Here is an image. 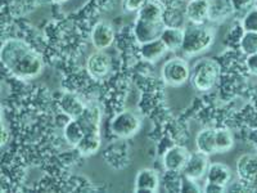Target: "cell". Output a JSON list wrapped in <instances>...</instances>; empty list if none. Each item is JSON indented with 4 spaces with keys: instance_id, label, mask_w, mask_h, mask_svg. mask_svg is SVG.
<instances>
[{
    "instance_id": "cell-1",
    "label": "cell",
    "mask_w": 257,
    "mask_h": 193,
    "mask_svg": "<svg viewBox=\"0 0 257 193\" xmlns=\"http://www.w3.org/2000/svg\"><path fill=\"white\" fill-rule=\"evenodd\" d=\"M4 67L17 79H35L43 72L44 63L35 50L21 39H8L0 49Z\"/></svg>"
},
{
    "instance_id": "cell-2",
    "label": "cell",
    "mask_w": 257,
    "mask_h": 193,
    "mask_svg": "<svg viewBox=\"0 0 257 193\" xmlns=\"http://www.w3.org/2000/svg\"><path fill=\"white\" fill-rule=\"evenodd\" d=\"M215 41V31L205 24H192L184 27L181 50L187 56H198L211 48Z\"/></svg>"
},
{
    "instance_id": "cell-3",
    "label": "cell",
    "mask_w": 257,
    "mask_h": 193,
    "mask_svg": "<svg viewBox=\"0 0 257 193\" xmlns=\"http://www.w3.org/2000/svg\"><path fill=\"white\" fill-rule=\"evenodd\" d=\"M220 76L219 64L210 58L199 59L192 72V82L199 91H207L216 85Z\"/></svg>"
},
{
    "instance_id": "cell-4",
    "label": "cell",
    "mask_w": 257,
    "mask_h": 193,
    "mask_svg": "<svg viewBox=\"0 0 257 193\" xmlns=\"http://www.w3.org/2000/svg\"><path fill=\"white\" fill-rule=\"evenodd\" d=\"M190 67L188 62L183 58L169 59L162 66L161 77L169 86H181L189 80Z\"/></svg>"
},
{
    "instance_id": "cell-5",
    "label": "cell",
    "mask_w": 257,
    "mask_h": 193,
    "mask_svg": "<svg viewBox=\"0 0 257 193\" xmlns=\"http://www.w3.org/2000/svg\"><path fill=\"white\" fill-rule=\"evenodd\" d=\"M142 126L141 117L135 112L125 111L117 114L111 121V130L118 138H130L139 132Z\"/></svg>"
},
{
    "instance_id": "cell-6",
    "label": "cell",
    "mask_w": 257,
    "mask_h": 193,
    "mask_svg": "<svg viewBox=\"0 0 257 193\" xmlns=\"http://www.w3.org/2000/svg\"><path fill=\"white\" fill-rule=\"evenodd\" d=\"M165 27H166V25H165L164 21H147L137 17L134 25L135 40L139 44H143V43L160 39Z\"/></svg>"
},
{
    "instance_id": "cell-7",
    "label": "cell",
    "mask_w": 257,
    "mask_h": 193,
    "mask_svg": "<svg viewBox=\"0 0 257 193\" xmlns=\"http://www.w3.org/2000/svg\"><path fill=\"white\" fill-rule=\"evenodd\" d=\"M190 157V152L184 146H173L165 152L162 164L170 173H179L183 171Z\"/></svg>"
},
{
    "instance_id": "cell-8",
    "label": "cell",
    "mask_w": 257,
    "mask_h": 193,
    "mask_svg": "<svg viewBox=\"0 0 257 193\" xmlns=\"http://www.w3.org/2000/svg\"><path fill=\"white\" fill-rule=\"evenodd\" d=\"M88 72L93 79H102L107 76L112 68L111 57L103 50H96L88 58L86 62Z\"/></svg>"
},
{
    "instance_id": "cell-9",
    "label": "cell",
    "mask_w": 257,
    "mask_h": 193,
    "mask_svg": "<svg viewBox=\"0 0 257 193\" xmlns=\"http://www.w3.org/2000/svg\"><path fill=\"white\" fill-rule=\"evenodd\" d=\"M208 165H210V162H208L207 155L199 152V151L190 153L189 160H188L187 165L183 170L185 178L190 181L198 180L207 173Z\"/></svg>"
},
{
    "instance_id": "cell-10",
    "label": "cell",
    "mask_w": 257,
    "mask_h": 193,
    "mask_svg": "<svg viewBox=\"0 0 257 193\" xmlns=\"http://www.w3.org/2000/svg\"><path fill=\"white\" fill-rule=\"evenodd\" d=\"M114 30L108 22H98L91 30V43L96 50H105L113 44Z\"/></svg>"
},
{
    "instance_id": "cell-11",
    "label": "cell",
    "mask_w": 257,
    "mask_h": 193,
    "mask_svg": "<svg viewBox=\"0 0 257 193\" xmlns=\"http://www.w3.org/2000/svg\"><path fill=\"white\" fill-rule=\"evenodd\" d=\"M160 178L153 169H142L135 176V192H157Z\"/></svg>"
},
{
    "instance_id": "cell-12",
    "label": "cell",
    "mask_w": 257,
    "mask_h": 193,
    "mask_svg": "<svg viewBox=\"0 0 257 193\" xmlns=\"http://www.w3.org/2000/svg\"><path fill=\"white\" fill-rule=\"evenodd\" d=\"M234 8L230 0H208V21L211 22H222L231 17Z\"/></svg>"
},
{
    "instance_id": "cell-13",
    "label": "cell",
    "mask_w": 257,
    "mask_h": 193,
    "mask_svg": "<svg viewBox=\"0 0 257 193\" xmlns=\"http://www.w3.org/2000/svg\"><path fill=\"white\" fill-rule=\"evenodd\" d=\"M167 47L165 45V43L160 39H156V40L148 41V43H143V44L139 45V53H141V57L147 62H151V63H155L157 62L161 57L165 56V53L167 52Z\"/></svg>"
},
{
    "instance_id": "cell-14",
    "label": "cell",
    "mask_w": 257,
    "mask_h": 193,
    "mask_svg": "<svg viewBox=\"0 0 257 193\" xmlns=\"http://www.w3.org/2000/svg\"><path fill=\"white\" fill-rule=\"evenodd\" d=\"M185 16L192 24H205L208 21V0H190Z\"/></svg>"
},
{
    "instance_id": "cell-15",
    "label": "cell",
    "mask_w": 257,
    "mask_h": 193,
    "mask_svg": "<svg viewBox=\"0 0 257 193\" xmlns=\"http://www.w3.org/2000/svg\"><path fill=\"white\" fill-rule=\"evenodd\" d=\"M206 176H207V181L228 187L231 180V170L228 165L222 164V162H212L208 165Z\"/></svg>"
},
{
    "instance_id": "cell-16",
    "label": "cell",
    "mask_w": 257,
    "mask_h": 193,
    "mask_svg": "<svg viewBox=\"0 0 257 193\" xmlns=\"http://www.w3.org/2000/svg\"><path fill=\"white\" fill-rule=\"evenodd\" d=\"M238 175L242 180L252 181L257 178V157L253 155H244L237 162Z\"/></svg>"
},
{
    "instance_id": "cell-17",
    "label": "cell",
    "mask_w": 257,
    "mask_h": 193,
    "mask_svg": "<svg viewBox=\"0 0 257 193\" xmlns=\"http://www.w3.org/2000/svg\"><path fill=\"white\" fill-rule=\"evenodd\" d=\"M161 40L164 41L167 49L171 50V52H176V50L181 49V45H183L184 29H181V27L166 26L164 32H162V35H161Z\"/></svg>"
},
{
    "instance_id": "cell-18",
    "label": "cell",
    "mask_w": 257,
    "mask_h": 193,
    "mask_svg": "<svg viewBox=\"0 0 257 193\" xmlns=\"http://www.w3.org/2000/svg\"><path fill=\"white\" fill-rule=\"evenodd\" d=\"M197 151L211 156L217 153L216 143H215V129H203L196 137Z\"/></svg>"
},
{
    "instance_id": "cell-19",
    "label": "cell",
    "mask_w": 257,
    "mask_h": 193,
    "mask_svg": "<svg viewBox=\"0 0 257 193\" xmlns=\"http://www.w3.org/2000/svg\"><path fill=\"white\" fill-rule=\"evenodd\" d=\"M100 147V134L99 130H89L85 133L84 138H82L80 143L77 144L76 148L82 156H91L99 149Z\"/></svg>"
},
{
    "instance_id": "cell-20",
    "label": "cell",
    "mask_w": 257,
    "mask_h": 193,
    "mask_svg": "<svg viewBox=\"0 0 257 193\" xmlns=\"http://www.w3.org/2000/svg\"><path fill=\"white\" fill-rule=\"evenodd\" d=\"M165 7L158 0H148L146 6L138 12V17L147 21H164Z\"/></svg>"
},
{
    "instance_id": "cell-21",
    "label": "cell",
    "mask_w": 257,
    "mask_h": 193,
    "mask_svg": "<svg viewBox=\"0 0 257 193\" xmlns=\"http://www.w3.org/2000/svg\"><path fill=\"white\" fill-rule=\"evenodd\" d=\"M85 133H86V130L82 126V123L77 119L71 120L67 124V126L64 128V137H66L68 143L72 144L73 147H76L80 143V141L84 138Z\"/></svg>"
},
{
    "instance_id": "cell-22",
    "label": "cell",
    "mask_w": 257,
    "mask_h": 193,
    "mask_svg": "<svg viewBox=\"0 0 257 193\" xmlns=\"http://www.w3.org/2000/svg\"><path fill=\"white\" fill-rule=\"evenodd\" d=\"M215 143L217 153L230 151L234 144V135L229 129H215Z\"/></svg>"
},
{
    "instance_id": "cell-23",
    "label": "cell",
    "mask_w": 257,
    "mask_h": 193,
    "mask_svg": "<svg viewBox=\"0 0 257 193\" xmlns=\"http://www.w3.org/2000/svg\"><path fill=\"white\" fill-rule=\"evenodd\" d=\"M239 48L245 56L257 53V32H243L239 39Z\"/></svg>"
},
{
    "instance_id": "cell-24",
    "label": "cell",
    "mask_w": 257,
    "mask_h": 193,
    "mask_svg": "<svg viewBox=\"0 0 257 193\" xmlns=\"http://www.w3.org/2000/svg\"><path fill=\"white\" fill-rule=\"evenodd\" d=\"M243 31L257 32V9L251 8L242 18Z\"/></svg>"
},
{
    "instance_id": "cell-25",
    "label": "cell",
    "mask_w": 257,
    "mask_h": 193,
    "mask_svg": "<svg viewBox=\"0 0 257 193\" xmlns=\"http://www.w3.org/2000/svg\"><path fill=\"white\" fill-rule=\"evenodd\" d=\"M148 0H122V9L126 13L139 12Z\"/></svg>"
},
{
    "instance_id": "cell-26",
    "label": "cell",
    "mask_w": 257,
    "mask_h": 193,
    "mask_svg": "<svg viewBox=\"0 0 257 193\" xmlns=\"http://www.w3.org/2000/svg\"><path fill=\"white\" fill-rule=\"evenodd\" d=\"M234 12H247L253 7V0H230Z\"/></svg>"
},
{
    "instance_id": "cell-27",
    "label": "cell",
    "mask_w": 257,
    "mask_h": 193,
    "mask_svg": "<svg viewBox=\"0 0 257 193\" xmlns=\"http://www.w3.org/2000/svg\"><path fill=\"white\" fill-rule=\"evenodd\" d=\"M245 66L252 75H257V53L249 54L245 58Z\"/></svg>"
},
{
    "instance_id": "cell-28",
    "label": "cell",
    "mask_w": 257,
    "mask_h": 193,
    "mask_svg": "<svg viewBox=\"0 0 257 193\" xmlns=\"http://www.w3.org/2000/svg\"><path fill=\"white\" fill-rule=\"evenodd\" d=\"M226 189V187L225 185H221V184H217V183H212V181H206L205 184V188H203V190L205 192H224V190Z\"/></svg>"
},
{
    "instance_id": "cell-29",
    "label": "cell",
    "mask_w": 257,
    "mask_h": 193,
    "mask_svg": "<svg viewBox=\"0 0 257 193\" xmlns=\"http://www.w3.org/2000/svg\"><path fill=\"white\" fill-rule=\"evenodd\" d=\"M53 2L57 4H61V3H64V2H67V0H53Z\"/></svg>"
},
{
    "instance_id": "cell-30",
    "label": "cell",
    "mask_w": 257,
    "mask_h": 193,
    "mask_svg": "<svg viewBox=\"0 0 257 193\" xmlns=\"http://www.w3.org/2000/svg\"><path fill=\"white\" fill-rule=\"evenodd\" d=\"M253 8L257 9V0H253Z\"/></svg>"
}]
</instances>
